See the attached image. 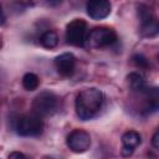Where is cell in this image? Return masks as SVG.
<instances>
[{"instance_id": "6da1fadb", "label": "cell", "mask_w": 159, "mask_h": 159, "mask_svg": "<svg viewBox=\"0 0 159 159\" xmlns=\"http://www.w3.org/2000/svg\"><path fill=\"white\" fill-rule=\"evenodd\" d=\"M103 101L104 96L99 89L93 87L82 89L77 94L75 102V108L78 118L82 120H88L93 118L102 108Z\"/></svg>"}, {"instance_id": "7a4b0ae2", "label": "cell", "mask_w": 159, "mask_h": 159, "mask_svg": "<svg viewBox=\"0 0 159 159\" xmlns=\"http://www.w3.org/2000/svg\"><path fill=\"white\" fill-rule=\"evenodd\" d=\"M16 133L21 137H39L43 132L42 117L32 113L20 116L15 123Z\"/></svg>"}, {"instance_id": "3957f363", "label": "cell", "mask_w": 159, "mask_h": 159, "mask_svg": "<svg viewBox=\"0 0 159 159\" xmlns=\"http://www.w3.org/2000/svg\"><path fill=\"white\" fill-rule=\"evenodd\" d=\"M58 108V97L48 91L41 92L34 98L32 112L40 117L52 116Z\"/></svg>"}, {"instance_id": "277c9868", "label": "cell", "mask_w": 159, "mask_h": 159, "mask_svg": "<svg viewBox=\"0 0 159 159\" xmlns=\"http://www.w3.org/2000/svg\"><path fill=\"white\" fill-rule=\"evenodd\" d=\"M117 40H118V37L113 29L102 26V27L93 29L88 34L86 42L92 48H103V47H109V46L114 45L117 42Z\"/></svg>"}, {"instance_id": "5b68a950", "label": "cell", "mask_w": 159, "mask_h": 159, "mask_svg": "<svg viewBox=\"0 0 159 159\" xmlns=\"http://www.w3.org/2000/svg\"><path fill=\"white\" fill-rule=\"evenodd\" d=\"M87 39V24L82 19H75L66 26V41L72 46H83Z\"/></svg>"}, {"instance_id": "8992f818", "label": "cell", "mask_w": 159, "mask_h": 159, "mask_svg": "<svg viewBox=\"0 0 159 159\" xmlns=\"http://www.w3.org/2000/svg\"><path fill=\"white\" fill-rule=\"evenodd\" d=\"M138 16L140 19V34L144 37H154L158 35L159 26L157 17L147 5L138 6Z\"/></svg>"}, {"instance_id": "52a82bcc", "label": "cell", "mask_w": 159, "mask_h": 159, "mask_svg": "<svg viewBox=\"0 0 159 159\" xmlns=\"http://www.w3.org/2000/svg\"><path fill=\"white\" fill-rule=\"evenodd\" d=\"M66 144L73 153H84L91 147V135L86 130L75 129L67 135Z\"/></svg>"}, {"instance_id": "ba28073f", "label": "cell", "mask_w": 159, "mask_h": 159, "mask_svg": "<svg viewBox=\"0 0 159 159\" xmlns=\"http://www.w3.org/2000/svg\"><path fill=\"white\" fill-rule=\"evenodd\" d=\"M86 10L91 19L102 20L111 14V2L109 0H88Z\"/></svg>"}, {"instance_id": "9c48e42d", "label": "cell", "mask_w": 159, "mask_h": 159, "mask_svg": "<svg viewBox=\"0 0 159 159\" xmlns=\"http://www.w3.org/2000/svg\"><path fill=\"white\" fill-rule=\"evenodd\" d=\"M127 81L129 84V88L133 92H137L142 96H152V94H158L157 88H150L145 80L143 78L142 75L137 73V72H132L127 76Z\"/></svg>"}, {"instance_id": "30bf717a", "label": "cell", "mask_w": 159, "mask_h": 159, "mask_svg": "<svg viewBox=\"0 0 159 159\" xmlns=\"http://www.w3.org/2000/svg\"><path fill=\"white\" fill-rule=\"evenodd\" d=\"M55 67H56L57 72H58L61 76L70 77V76L75 72L76 57H75L73 53H71V52L61 53L60 56H57V57L55 58Z\"/></svg>"}, {"instance_id": "8fae6325", "label": "cell", "mask_w": 159, "mask_h": 159, "mask_svg": "<svg viewBox=\"0 0 159 159\" xmlns=\"http://www.w3.org/2000/svg\"><path fill=\"white\" fill-rule=\"evenodd\" d=\"M142 143V135L137 130H127L122 135V154L124 157H129L133 154V152Z\"/></svg>"}, {"instance_id": "7c38bea8", "label": "cell", "mask_w": 159, "mask_h": 159, "mask_svg": "<svg viewBox=\"0 0 159 159\" xmlns=\"http://www.w3.org/2000/svg\"><path fill=\"white\" fill-rule=\"evenodd\" d=\"M40 43L45 48H48V50L50 48H53L58 43V36H57V34L55 31H50V30L48 31H45L41 35V37H40Z\"/></svg>"}, {"instance_id": "4fadbf2b", "label": "cell", "mask_w": 159, "mask_h": 159, "mask_svg": "<svg viewBox=\"0 0 159 159\" xmlns=\"http://www.w3.org/2000/svg\"><path fill=\"white\" fill-rule=\"evenodd\" d=\"M40 84V80L39 77L32 73V72H27L22 77V87L26 89V91H34L39 87Z\"/></svg>"}, {"instance_id": "5bb4252c", "label": "cell", "mask_w": 159, "mask_h": 159, "mask_svg": "<svg viewBox=\"0 0 159 159\" xmlns=\"http://www.w3.org/2000/svg\"><path fill=\"white\" fill-rule=\"evenodd\" d=\"M132 61H133V63H134L138 68H140V70H148V68H150L149 60H148L144 55H142V53H134V55L132 56Z\"/></svg>"}, {"instance_id": "9a60e30c", "label": "cell", "mask_w": 159, "mask_h": 159, "mask_svg": "<svg viewBox=\"0 0 159 159\" xmlns=\"http://www.w3.org/2000/svg\"><path fill=\"white\" fill-rule=\"evenodd\" d=\"M152 145L155 148V149H159V130L157 129L152 137Z\"/></svg>"}, {"instance_id": "2e32d148", "label": "cell", "mask_w": 159, "mask_h": 159, "mask_svg": "<svg viewBox=\"0 0 159 159\" xmlns=\"http://www.w3.org/2000/svg\"><path fill=\"white\" fill-rule=\"evenodd\" d=\"M45 2H46L48 6L55 7V6H58L60 4H62V2H63V0H45Z\"/></svg>"}, {"instance_id": "e0dca14e", "label": "cell", "mask_w": 159, "mask_h": 159, "mask_svg": "<svg viewBox=\"0 0 159 159\" xmlns=\"http://www.w3.org/2000/svg\"><path fill=\"white\" fill-rule=\"evenodd\" d=\"M9 158H26V155L24 154V153H21V152H11L10 154H9Z\"/></svg>"}, {"instance_id": "ac0fdd59", "label": "cell", "mask_w": 159, "mask_h": 159, "mask_svg": "<svg viewBox=\"0 0 159 159\" xmlns=\"http://www.w3.org/2000/svg\"><path fill=\"white\" fill-rule=\"evenodd\" d=\"M5 22H6V16H5V14L2 11V6L0 4V25H4Z\"/></svg>"}, {"instance_id": "d6986e66", "label": "cell", "mask_w": 159, "mask_h": 159, "mask_svg": "<svg viewBox=\"0 0 159 159\" xmlns=\"http://www.w3.org/2000/svg\"><path fill=\"white\" fill-rule=\"evenodd\" d=\"M1 46H2V41H1V37H0V48H1Z\"/></svg>"}]
</instances>
